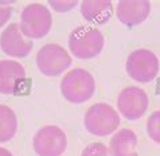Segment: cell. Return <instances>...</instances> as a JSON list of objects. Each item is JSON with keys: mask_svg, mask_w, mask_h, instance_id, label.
Listing matches in <instances>:
<instances>
[{"mask_svg": "<svg viewBox=\"0 0 160 156\" xmlns=\"http://www.w3.org/2000/svg\"><path fill=\"white\" fill-rule=\"evenodd\" d=\"M96 90L93 75L85 69H73L61 81V93L69 102L82 104L90 100Z\"/></svg>", "mask_w": 160, "mask_h": 156, "instance_id": "obj_1", "label": "cell"}, {"mask_svg": "<svg viewBox=\"0 0 160 156\" xmlns=\"http://www.w3.org/2000/svg\"><path fill=\"white\" fill-rule=\"evenodd\" d=\"M104 35L100 30L90 26H79L70 33L69 48L74 57L79 59H90L102 51Z\"/></svg>", "mask_w": 160, "mask_h": 156, "instance_id": "obj_2", "label": "cell"}, {"mask_svg": "<svg viewBox=\"0 0 160 156\" xmlns=\"http://www.w3.org/2000/svg\"><path fill=\"white\" fill-rule=\"evenodd\" d=\"M52 24L50 10L39 3L28 4L20 16L22 34L28 39H39L48 34Z\"/></svg>", "mask_w": 160, "mask_h": 156, "instance_id": "obj_3", "label": "cell"}, {"mask_svg": "<svg viewBox=\"0 0 160 156\" xmlns=\"http://www.w3.org/2000/svg\"><path fill=\"white\" fill-rule=\"evenodd\" d=\"M88 132L96 136H106L113 133L120 125V116L116 109L104 102L94 104L88 109L83 118Z\"/></svg>", "mask_w": 160, "mask_h": 156, "instance_id": "obj_4", "label": "cell"}, {"mask_svg": "<svg viewBox=\"0 0 160 156\" xmlns=\"http://www.w3.org/2000/svg\"><path fill=\"white\" fill-rule=\"evenodd\" d=\"M128 75L140 83L151 82L159 73V59L152 51L139 48L132 51L125 65Z\"/></svg>", "mask_w": 160, "mask_h": 156, "instance_id": "obj_5", "label": "cell"}, {"mask_svg": "<svg viewBox=\"0 0 160 156\" xmlns=\"http://www.w3.org/2000/svg\"><path fill=\"white\" fill-rule=\"evenodd\" d=\"M72 65V58L62 46L48 43L37 54V66L42 74L47 77H57Z\"/></svg>", "mask_w": 160, "mask_h": 156, "instance_id": "obj_6", "label": "cell"}, {"mask_svg": "<svg viewBox=\"0 0 160 156\" xmlns=\"http://www.w3.org/2000/svg\"><path fill=\"white\" fill-rule=\"evenodd\" d=\"M32 147L39 156H61L66 151L68 139L61 128L46 125L35 133Z\"/></svg>", "mask_w": 160, "mask_h": 156, "instance_id": "obj_7", "label": "cell"}, {"mask_svg": "<svg viewBox=\"0 0 160 156\" xmlns=\"http://www.w3.org/2000/svg\"><path fill=\"white\" fill-rule=\"evenodd\" d=\"M117 108L122 117L127 120H137L148 108V96L143 89L128 86L122 89L117 98Z\"/></svg>", "mask_w": 160, "mask_h": 156, "instance_id": "obj_8", "label": "cell"}, {"mask_svg": "<svg viewBox=\"0 0 160 156\" xmlns=\"http://www.w3.org/2000/svg\"><path fill=\"white\" fill-rule=\"evenodd\" d=\"M32 41L24 38L20 26L16 23H12L6 27V30L0 35V48L6 55L15 58L27 57L32 50Z\"/></svg>", "mask_w": 160, "mask_h": 156, "instance_id": "obj_9", "label": "cell"}, {"mask_svg": "<svg viewBox=\"0 0 160 156\" xmlns=\"http://www.w3.org/2000/svg\"><path fill=\"white\" fill-rule=\"evenodd\" d=\"M26 81V70L16 61H0V93L14 94Z\"/></svg>", "mask_w": 160, "mask_h": 156, "instance_id": "obj_10", "label": "cell"}, {"mask_svg": "<svg viewBox=\"0 0 160 156\" xmlns=\"http://www.w3.org/2000/svg\"><path fill=\"white\" fill-rule=\"evenodd\" d=\"M149 12L151 3L147 0H121L117 3V18L127 26L143 23Z\"/></svg>", "mask_w": 160, "mask_h": 156, "instance_id": "obj_11", "label": "cell"}, {"mask_svg": "<svg viewBox=\"0 0 160 156\" xmlns=\"http://www.w3.org/2000/svg\"><path fill=\"white\" fill-rule=\"evenodd\" d=\"M81 14L89 23L105 24L113 15V6L109 0H86L81 3Z\"/></svg>", "mask_w": 160, "mask_h": 156, "instance_id": "obj_12", "label": "cell"}, {"mask_svg": "<svg viewBox=\"0 0 160 156\" xmlns=\"http://www.w3.org/2000/svg\"><path fill=\"white\" fill-rule=\"evenodd\" d=\"M112 156H137V136L131 129H120L109 143Z\"/></svg>", "mask_w": 160, "mask_h": 156, "instance_id": "obj_13", "label": "cell"}, {"mask_svg": "<svg viewBox=\"0 0 160 156\" xmlns=\"http://www.w3.org/2000/svg\"><path fill=\"white\" fill-rule=\"evenodd\" d=\"M18 129L16 114L10 106L0 105V143L10 141Z\"/></svg>", "mask_w": 160, "mask_h": 156, "instance_id": "obj_14", "label": "cell"}, {"mask_svg": "<svg viewBox=\"0 0 160 156\" xmlns=\"http://www.w3.org/2000/svg\"><path fill=\"white\" fill-rule=\"evenodd\" d=\"M147 133L149 139L160 144V110H156L147 120Z\"/></svg>", "mask_w": 160, "mask_h": 156, "instance_id": "obj_15", "label": "cell"}, {"mask_svg": "<svg viewBox=\"0 0 160 156\" xmlns=\"http://www.w3.org/2000/svg\"><path fill=\"white\" fill-rule=\"evenodd\" d=\"M81 156H112L109 148L102 143H90L83 148Z\"/></svg>", "mask_w": 160, "mask_h": 156, "instance_id": "obj_16", "label": "cell"}, {"mask_svg": "<svg viewBox=\"0 0 160 156\" xmlns=\"http://www.w3.org/2000/svg\"><path fill=\"white\" fill-rule=\"evenodd\" d=\"M48 4L52 7V10H55L57 12H68L70 10H73V8L77 6L78 2H75V0H70V2H68V0H51V2H48Z\"/></svg>", "mask_w": 160, "mask_h": 156, "instance_id": "obj_17", "label": "cell"}, {"mask_svg": "<svg viewBox=\"0 0 160 156\" xmlns=\"http://www.w3.org/2000/svg\"><path fill=\"white\" fill-rule=\"evenodd\" d=\"M11 12H12L11 3L0 2V27L8 22V19H10V16H11Z\"/></svg>", "mask_w": 160, "mask_h": 156, "instance_id": "obj_18", "label": "cell"}, {"mask_svg": "<svg viewBox=\"0 0 160 156\" xmlns=\"http://www.w3.org/2000/svg\"><path fill=\"white\" fill-rule=\"evenodd\" d=\"M0 156H12V153L6 148H0Z\"/></svg>", "mask_w": 160, "mask_h": 156, "instance_id": "obj_19", "label": "cell"}]
</instances>
